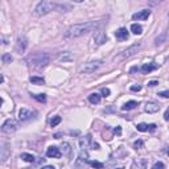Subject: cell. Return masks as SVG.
Instances as JSON below:
<instances>
[{
  "label": "cell",
  "mask_w": 169,
  "mask_h": 169,
  "mask_svg": "<svg viewBox=\"0 0 169 169\" xmlns=\"http://www.w3.org/2000/svg\"><path fill=\"white\" fill-rule=\"evenodd\" d=\"M101 21H86V23H79L74 24L66 31L65 36L70 37V39H75V37H81L86 33H90V32L98 29L101 27Z\"/></svg>",
  "instance_id": "cell-1"
},
{
  "label": "cell",
  "mask_w": 169,
  "mask_h": 169,
  "mask_svg": "<svg viewBox=\"0 0 169 169\" xmlns=\"http://www.w3.org/2000/svg\"><path fill=\"white\" fill-rule=\"evenodd\" d=\"M27 61L33 68H44L50 62V56L48 53H34L28 57Z\"/></svg>",
  "instance_id": "cell-2"
},
{
  "label": "cell",
  "mask_w": 169,
  "mask_h": 169,
  "mask_svg": "<svg viewBox=\"0 0 169 169\" xmlns=\"http://www.w3.org/2000/svg\"><path fill=\"white\" fill-rule=\"evenodd\" d=\"M57 7H58V5H57L56 3L44 0V1H40L39 4L36 5V8H34V13H36L37 16H44V15L50 13V12H52L53 9H56Z\"/></svg>",
  "instance_id": "cell-3"
},
{
  "label": "cell",
  "mask_w": 169,
  "mask_h": 169,
  "mask_svg": "<svg viewBox=\"0 0 169 169\" xmlns=\"http://www.w3.org/2000/svg\"><path fill=\"white\" fill-rule=\"evenodd\" d=\"M102 65H103V62H102L101 60H97V61H90V62L85 63V65H82L79 70H81L82 73H94V71H97Z\"/></svg>",
  "instance_id": "cell-4"
},
{
  "label": "cell",
  "mask_w": 169,
  "mask_h": 169,
  "mask_svg": "<svg viewBox=\"0 0 169 169\" xmlns=\"http://www.w3.org/2000/svg\"><path fill=\"white\" fill-rule=\"evenodd\" d=\"M17 128V122L15 119H7L1 126V131L4 133H12Z\"/></svg>",
  "instance_id": "cell-5"
},
{
  "label": "cell",
  "mask_w": 169,
  "mask_h": 169,
  "mask_svg": "<svg viewBox=\"0 0 169 169\" xmlns=\"http://www.w3.org/2000/svg\"><path fill=\"white\" fill-rule=\"evenodd\" d=\"M140 48H141V45H140V44H133V45H131L128 49H126L122 54H120V58L126 60V58H130V57L135 56V54L140 50Z\"/></svg>",
  "instance_id": "cell-6"
},
{
  "label": "cell",
  "mask_w": 169,
  "mask_h": 169,
  "mask_svg": "<svg viewBox=\"0 0 169 169\" xmlns=\"http://www.w3.org/2000/svg\"><path fill=\"white\" fill-rule=\"evenodd\" d=\"M34 115H36V112L32 110H28V108H21V110L19 111V119H20L21 122H27V120L32 119Z\"/></svg>",
  "instance_id": "cell-7"
},
{
  "label": "cell",
  "mask_w": 169,
  "mask_h": 169,
  "mask_svg": "<svg viewBox=\"0 0 169 169\" xmlns=\"http://www.w3.org/2000/svg\"><path fill=\"white\" fill-rule=\"evenodd\" d=\"M57 60L60 62H71L74 60V56L70 52H60L57 54Z\"/></svg>",
  "instance_id": "cell-8"
},
{
  "label": "cell",
  "mask_w": 169,
  "mask_h": 169,
  "mask_svg": "<svg viewBox=\"0 0 169 169\" xmlns=\"http://www.w3.org/2000/svg\"><path fill=\"white\" fill-rule=\"evenodd\" d=\"M147 165H148V161L145 159H136L130 169H147Z\"/></svg>",
  "instance_id": "cell-9"
},
{
  "label": "cell",
  "mask_w": 169,
  "mask_h": 169,
  "mask_svg": "<svg viewBox=\"0 0 169 169\" xmlns=\"http://www.w3.org/2000/svg\"><path fill=\"white\" fill-rule=\"evenodd\" d=\"M46 156L48 157H53V159H60L61 157V151H60V148H57V147H49L46 151Z\"/></svg>",
  "instance_id": "cell-10"
},
{
  "label": "cell",
  "mask_w": 169,
  "mask_h": 169,
  "mask_svg": "<svg viewBox=\"0 0 169 169\" xmlns=\"http://www.w3.org/2000/svg\"><path fill=\"white\" fill-rule=\"evenodd\" d=\"M151 15V11L149 9H143V11L138 12V13H133L132 15V19L133 20H147Z\"/></svg>",
  "instance_id": "cell-11"
},
{
  "label": "cell",
  "mask_w": 169,
  "mask_h": 169,
  "mask_svg": "<svg viewBox=\"0 0 169 169\" xmlns=\"http://www.w3.org/2000/svg\"><path fill=\"white\" fill-rule=\"evenodd\" d=\"M28 45V42H27V39L23 36V37H19L17 39V44H16V50H17L19 53H24V50H25V48H27Z\"/></svg>",
  "instance_id": "cell-12"
},
{
  "label": "cell",
  "mask_w": 169,
  "mask_h": 169,
  "mask_svg": "<svg viewBox=\"0 0 169 169\" xmlns=\"http://www.w3.org/2000/svg\"><path fill=\"white\" fill-rule=\"evenodd\" d=\"M94 41H95V44H97V45H103V44L107 41L106 33H104V32H102V31L97 32V33H95V37H94Z\"/></svg>",
  "instance_id": "cell-13"
},
{
  "label": "cell",
  "mask_w": 169,
  "mask_h": 169,
  "mask_svg": "<svg viewBox=\"0 0 169 169\" xmlns=\"http://www.w3.org/2000/svg\"><path fill=\"white\" fill-rule=\"evenodd\" d=\"M144 110H145V112H148V114H155L160 110V106H159V103H155V102H148V103L145 104Z\"/></svg>",
  "instance_id": "cell-14"
},
{
  "label": "cell",
  "mask_w": 169,
  "mask_h": 169,
  "mask_svg": "<svg viewBox=\"0 0 169 169\" xmlns=\"http://www.w3.org/2000/svg\"><path fill=\"white\" fill-rule=\"evenodd\" d=\"M157 69V65L153 62H151V63H144V65L140 68V70H141V73H144V74H149L151 71H153V70Z\"/></svg>",
  "instance_id": "cell-15"
},
{
  "label": "cell",
  "mask_w": 169,
  "mask_h": 169,
  "mask_svg": "<svg viewBox=\"0 0 169 169\" xmlns=\"http://www.w3.org/2000/svg\"><path fill=\"white\" fill-rule=\"evenodd\" d=\"M115 37L118 40H127L128 39V31L126 28H120L115 32Z\"/></svg>",
  "instance_id": "cell-16"
},
{
  "label": "cell",
  "mask_w": 169,
  "mask_h": 169,
  "mask_svg": "<svg viewBox=\"0 0 169 169\" xmlns=\"http://www.w3.org/2000/svg\"><path fill=\"white\" fill-rule=\"evenodd\" d=\"M136 106H138V102H135V101H130V102H127V103H124L123 106H122V110L123 111H130V110H133Z\"/></svg>",
  "instance_id": "cell-17"
},
{
  "label": "cell",
  "mask_w": 169,
  "mask_h": 169,
  "mask_svg": "<svg viewBox=\"0 0 169 169\" xmlns=\"http://www.w3.org/2000/svg\"><path fill=\"white\" fill-rule=\"evenodd\" d=\"M89 101H90V103H92V104H98L101 102V95L97 94V92L90 94V95H89Z\"/></svg>",
  "instance_id": "cell-18"
},
{
  "label": "cell",
  "mask_w": 169,
  "mask_h": 169,
  "mask_svg": "<svg viewBox=\"0 0 169 169\" xmlns=\"http://www.w3.org/2000/svg\"><path fill=\"white\" fill-rule=\"evenodd\" d=\"M131 32L133 34H141L143 33V27L140 24H132L131 25Z\"/></svg>",
  "instance_id": "cell-19"
},
{
  "label": "cell",
  "mask_w": 169,
  "mask_h": 169,
  "mask_svg": "<svg viewBox=\"0 0 169 169\" xmlns=\"http://www.w3.org/2000/svg\"><path fill=\"white\" fill-rule=\"evenodd\" d=\"M1 60H3V63H11L12 61H13V57L11 56V53H4L1 56Z\"/></svg>",
  "instance_id": "cell-20"
},
{
  "label": "cell",
  "mask_w": 169,
  "mask_h": 169,
  "mask_svg": "<svg viewBox=\"0 0 169 169\" xmlns=\"http://www.w3.org/2000/svg\"><path fill=\"white\" fill-rule=\"evenodd\" d=\"M21 159H23L24 161H27V162H34V156L33 155H31V153H21Z\"/></svg>",
  "instance_id": "cell-21"
},
{
  "label": "cell",
  "mask_w": 169,
  "mask_h": 169,
  "mask_svg": "<svg viewBox=\"0 0 169 169\" xmlns=\"http://www.w3.org/2000/svg\"><path fill=\"white\" fill-rule=\"evenodd\" d=\"M32 97H33L36 101L41 102V103H45L46 102V95L45 94H32Z\"/></svg>",
  "instance_id": "cell-22"
},
{
  "label": "cell",
  "mask_w": 169,
  "mask_h": 169,
  "mask_svg": "<svg viewBox=\"0 0 169 169\" xmlns=\"http://www.w3.org/2000/svg\"><path fill=\"white\" fill-rule=\"evenodd\" d=\"M8 157V148H7V144H3V148H1V161L4 162Z\"/></svg>",
  "instance_id": "cell-23"
},
{
  "label": "cell",
  "mask_w": 169,
  "mask_h": 169,
  "mask_svg": "<svg viewBox=\"0 0 169 169\" xmlns=\"http://www.w3.org/2000/svg\"><path fill=\"white\" fill-rule=\"evenodd\" d=\"M31 82L34 85H44L45 83L44 78H41V77H31Z\"/></svg>",
  "instance_id": "cell-24"
},
{
  "label": "cell",
  "mask_w": 169,
  "mask_h": 169,
  "mask_svg": "<svg viewBox=\"0 0 169 169\" xmlns=\"http://www.w3.org/2000/svg\"><path fill=\"white\" fill-rule=\"evenodd\" d=\"M61 148H62L63 155H69L70 152H71V148H70V144H69V143H62Z\"/></svg>",
  "instance_id": "cell-25"
},
{
  "label": "cell",
  "mask_w": 169,
  "mask_h": 169,
  "mask_svg": "<svg viewBox=\"0 0 169 169\" xmlns=\"http://www.w3.org/2000/svg\"><path fill=\"white\" fill-rule=\"evenodd\" d=\"M61 116H54L52 118V120H50V126L52 127H56V126H58L60 123H61Z\"/></svg>",
  "instance_id": "cell-26"
},
{
  "label": "cell",
  "mask_w": 169,
  "mask_h": 169,
  "mask_svg": "<svg viewBox=\"0 0 169 169\" xmlns=\"http://www.w3.org/2000/svg\"><path fill=\"white\" fill-rule=\"evenodd\" d=\"M136 128H138V131H140V132H145V131H148V124L140 123V124L136 126Z\"/></svg>",
  "instance_id": "cell-27"
},
{
  "label": "cell",
  "mask_w": 169,
  "mask_h": 169,
  "mask_svg": "<svg viewBox=\"0 0 169 169\" xmlns=\"http://www.w3.org/2000/svg\"><path fill=\"white\" fill-rule=\"evenodd\" d=\"M90 165L92 168H95V169H102L103 168V164L99 161H90Z\"/></svg>",
  "instance_id": "cell-28"
},
{
  "label": "cell",
  "mask_w": 169,
  "mask_h": 169,
  "mask_svg": "<svg viewBox=\"0 0 169 169\" xmlns=\"http://www.w3.org/2000/svg\"><path fill=\"white\" fill-rule=\"evenodd\" d=\"M164 40H167V39H165V34H161L160 37H156L155 44H156V45H161V44L164 42Z\"/></svg>",
  "instance_id": "cell-29"
},
{
  "label": "cell",
  "mask_w": 169,
  "mask_h": 169,
  "mask_svg": "<svg viewBox=\"0 0 169 169\" xmlns=\"http://www.w3.org/2000/svg\"><path fill=\"white\" fill-rule=\"evenodd\" d=\"M143 145H144L143 140H136V141L133 143V148H135V149H140V148H143Z\"/></svg>",
  "instance_id": "cell-30"
},
{
  "label": "cell",
  "mask_w": 169,
  "mask_h": 169,
  "mask_svg": "<svg viewBox=\"0 0 169 169\" xmlns=\"http://www.w3.org/2000/svg\"><path fill=\"white\" fill-rule=\"evenodd\" d=\"M152 169H165V165L162 164L161 161H157V162H156V164L153 165V168H152Z\"/></svg>",
  "instance_id": "cell-31"
},
{
  "label": "cell",
  "mask_w": 169,
  "mask_h": 169,
  "mask_svg": "<svg viewBox=\"0 0 169 169\" xmlns=\"http://www.w3.org/2000/svg\"><path fill=\"white\" fill-rule=\"evenodd\" d=\"M101 92H102V95H103L104 98L110 95V90H108V89H106V87H103V89H102V91H101Z\"/></svg>",
  "instance_id": "cell-32"
},
{
  "label": "cell",
  "mask_w": 169,
  "mask_h": 169,
  "mask_svg": "<svg viewBox=\"0 0 169 169\" xmlns=\"http://www.w3.org/2000/svg\"><path fill=\"white\" fill-rule=\"evenodd\" d=\"M140 90H141V86H140V85L131 86V91H140Z\"/></svg>",
  "instance_id": "cell-33"
},
{
  "label": "cell",
  "mask_w": 169,
  "mask_h": 169,
  "mask_svg": "<svg viewBox=\"0 0 169 169\" xmlns=\"http://www.w3.org/2000/svg\"><path fill=\"white\" fill-rule=\"evenodd\" d=\"M159 95L162 98H169V91H161V92H159Z\"/></svg>",
  "instance_id": "cell-34"
},
{
  "label": "cell",
  "mask_w": 169,
  "mask_h": 169,
  "mask_svg": "<svg viewBox=\"0 0 169 169\" xmlns=\"http://www.w3.org/2000/svg\"><path fill=\"white\" fill-rule=\"evenodd\" d=\"M156 124H148V131H151V132H153V131L156 130Z\"/></svg>",
  "instance_id": "cell-35"
},
{
  "label": "cell",
  "mask_w": 169,
  "mask_h": 169,
  "mask_svg": "<svg viewBox=\"0 0 169 169\" xmlns=\"http://www.w3.org/2000/svg\"><path fill=\"white\" fill-rule=\"evenodd\" d=\"M114 132H115V133H116V135H122V128H120V127H119V126H118V127H116V128H115V130H114Z\"/></svg>",
  "instance_id": "cell-36"
},
{
  "label": "cell",
  "mask_w": 169,
  "mask_h": 169,
  "mask_svg": "<svg viewBox=\"0 0 169 169\" xmlns=\"http://www.w3.org/2000/svg\"><path fill=\"white\" fill-rule=\"evenodd\" d=\"M139 70H140V69L138 68V66H133V68H132V69H131V70H130V74H133V73H136V71H139Z\"/></svg>",
  "instance_id": "cell-37"
},
{
  "label": "cell",
  "mask_w": 169,
  "mask_h": 169,
  "mask_svg": "<svg viewBox=\"0 0 169 169\" xmlns=\"http://www.w3.org/2000/svg\"><path fill=\"white\" fill-rule=\"evenodd\" d=\"M159 85V81H151L148 83V86H151V87H153V86H157Z\"/></svg>",
  "instance_id": "cell-38"
},
{
  "label": "cell",
  "mask_w": 169,
  "mask_h": 169,
  "mask_svg": "<svg viewBox=\"0 0 169 169\" xmlns=\"http://www.w3.org/2000/svg\"><path fill=\"white\" fill-rule=\"evenodd\" d=\"M164 119L165 120H169V108L167 111H165V114H164Z\"/></svg>",
  "instance_id": "cell-39"
},
{
  "label": "cell",
  "mask_w": 169,
  "mask_h": 169,
  "mask_svg": "<svg viewBox=\"0 0 169 169\" xmlns=\"http://www.w3.org/2000/svg\"><path fill=\"white\" fill-rule=\"evenodd\" d=\"M41 169H56V168H54L53 165H45V167H42Z\"/></svg>",
  "instance_id": "cell-40"
},
{
  "label": "cell",
  "mask_w": 169,
  "mask_h": 169,
  "mask_svg": "<svg viewBox=\"0 0 169 169\" xmlns=\"http://www.w3.org/2000/svg\"><path fill=\"white\" fill-rule=\"evenodd\" d=\"M92 149H99V144L98 143H92Z\"/></svg>",
  "instance_id": "cell-41"
},
{
  "label": "cell",
  "mask_w": 169,
  "mask_h": 169,
  "mask_svg": "<svg viewBox=\"0 0 169 169\" xmlns=\"http://www.w3.org/2000/svg\"><path fill=\"white\" fill-rule=\"evenodd\" d=\"M165 39L169 41V29H168V32H167V34H165Z\"/></svg>",
  "instance_id": "cell-42"
},
{
  "label": "cell",
  "mask_w": 169,
  "mask_h": 169,
  "mask_svg": "<svg viewBox=\"0 0 169 169\" xmlns=\"http://www.w3.org/2000/svg\"><path fill=\"white\" fill-rule=\"evenodd\" d=\"M118 169H124V168H118Z\"/></svg>",
  "instance_id": "cell-43"
},
{
  "label": "cell",
  "mask_w": 169,
  "mask_h": 169,
  "mask_svg": "<svg viewBox=\"0 0 169 169\" xmlns=\"http://www.w3.org/2000/svg\"><path fill=\"white\" fill-rule=\"evenodd\" d=\"M168 156H169V151H168Z\"/></svg>",
  "instance_id": "cell-44"
}]
</instances>
